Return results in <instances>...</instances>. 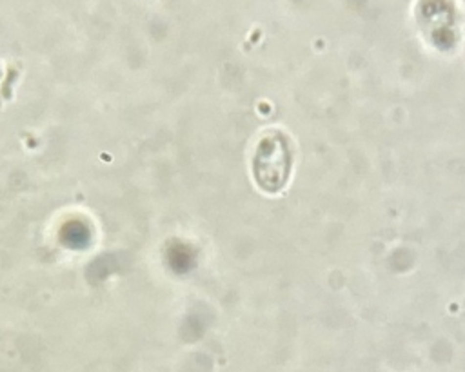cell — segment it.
<instances>
[{"label":"cell","instance_id":"1","mask_svg":"<svg viewBox=\"0 0 465 372\" xmlns=\"http://www.w3.org/2000/svg\"><path fill=\"white\" fill-rule=\"evenodd\" d=\"M293 153L286 135L271 131L262 136L253 156V176L264 193L278 194L287 186Z\"/></svg>","mask_w":465,"mask_h":372}]
</instances>
